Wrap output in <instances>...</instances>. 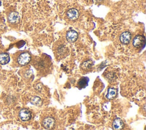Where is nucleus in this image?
<instances>
[{
    "mask_svg": "<svg viewBox=\"0 0 146 130\" xmlns=\"http://www.w3.org/2000/svg\"><path fill=\"white\" fill-rule=\"evenodd\" d=\"M88 82V79L87 78H83L79 80L78 83V85L80 88H84L87 86Z\"/></svg>",
    "mask_w": 146,
    "mask_h": 130,
    "instance_id": "obj_14",
    "label": "nucleus"
},
{
    "mask_svg": "<svg viewBox=\"0 0 146 130\" xmlns=\"http://www.w3.org/2000/svg\"><path fill=\"white\" fill-rule=\"evenodd\" d=\"M31 60V55L29 52H25L21 54L17 59L18 63L20 65H26Z\"/></svg>",
    "mask_w": 146,
    "mask_h": 130,
    "instance_id": "obj_2",
    "label": "nucleus"
},
{
    "mask_svg": "<svg viewBox=\"0 0 146 130\" xmlns=\"http://www.w3.org/2000/svg\"><path fill=\"white\" fill-rule=\"evenodd\" d=\"M117 95V90L113 88H109L108 89L106 98L108 99H113Z\"/></svg>",
    "mask_w": 146,
    "mask_h": 130,
    "instance_id": "obj_11",
    "label": "nucleus"
},
{
    "mask_svg": "<svg viewBox=\"0 0 146 130\" xmlns=\"http://www.w3.org/2000/svg\"><path fill=\"white\" fill-rule=\"evenodd\" d=\"M67 15L69 19L75 20L79 17V12L75 9H71L67 11Z\"/></svg>",
    "mask_w": 146,
    "mask_h": 130,
    "instance_id": "obj_8",
    "label": "nucleus"
},
{
    "mask_svg": "<svg viewBox=\"0 0 146 130\" xmlns=\"http://www.w3.org/2000/svg\"><path fill=\"white\" fill-rule=\"evenodd\" d=\"M131 39V34L129 31L123 32L120 36V40L121 43L127 44L129 43Z\"/></svg>",
    "mask_w": 146,
    "mask_h": 130,
    "instance_id": "obj_6",
    "label": "nucleus"
},
{
    "mask_svg": "<svg viewBox=\"0 0 146 130\" xmlns=\"http://www.w3.org/2000/svg\"><path fill=\"white\" fill-rule=\"evenodd\" d=\"M2 0H0V6L1 5V3H2V1H1Z\"/></svg>",
    "mask_w": 146,
    "mask_h": 130,
    "instance_id": "obj_15",
    "label": "nucleus"
},
{
    "mask_svg": "<svg viewBox=\"0 0 146 130\" xmlns=\"http://www.w3.org/2000/svg\"><path fill=\"white\" fill-rule=\"evenodd\" d=\"M10 61V56L7 53L3 52L0 54V64H6L8 63Z\"/></svg>",
    "mask_w": 146,
    "mask_h": 130,
    "instance_id": "obj_10",
    "label": "nucleus"
},
{
    "mask_svg": "<svg viewBox=\"0 0 146 130\" xmlns=\"http://www.w3.org/2000/svg\"><path fill=\"white\" fill-rule=\"evenodd\" d=\"M93 65V62L92 60H88L87 61H85L84 62H83L82 64V67L83 69L84 70H87L88 68H90Z\"/></svg>",
    "mask_w": 146,
    "mask_h": 130,
    "instance_id": "obj_13",
    "label": "nucleus"
},
{
    "mask_svg": "<svg viewBox=\"0 0 146 130\" xmlns=\"http://www.w3.org/2000/svg\"><path fill=\"white\" fill-rule=\"evenodd\" d=\"M112 127L114 130H121L124 127V124L120 119L116 118L113 121Z\"/></svg>",
    "mask_w": 146,
    "mask_h": 130,
    "instance_id": "obj_9",
    "label": "nucleus"
},
{
    "mask_svg": "<svg viewBox=\"0 0 146 130\" xmlns=\"http://www.w3.org/2000/svg\"><path fill=\"white\" fill-rule=\"evenodd\" d=\"M78 34L75 30H70L66 34V39L69 42H74L78 39Z\"/></svg>",
    "mask_w": 146,
    "mask_h": 130,
    "instance_id": "obj_7",
    "label": "nucleus"
},
{
    "mask_svg": "<svg viewBox=\"0 0 146 130\" xmlns=\"http://www.w3.org/2000/svg\"><path fill=\"white\" fill-rule=\"evenodd\" d=\"M55 125V119L51 117L48 116L44 118L42 121L43 127L47 129H52Z\"/></svg>",
    "mask_w": 146,
    "mask_h": 130,
    "instance_id": "obj_3",
    "label": "nucleus"
},
{
    "mask_svg": "<svg viewBox=\"0 0 146 130\" xmlns=\"http://www.w3.org/2000/svg\"><path fill=\"white\" fill-rule=\"evenodd\" d=\"M30 102L32 104H34L36 106H40L42 104V100L38 96H33V98H31Z\"/></svg>",
    "mask_w": 146,
    "mask_h": 130,
    "instance_id": "obj_12",
    "label": "nucleus"
},
{
    "mask_svg": "<svg viewBox=\"0 0 146 130\" xmlns=\"http://www.w3.org/2000/svg\"><path fill=\"white\" fill-rule=\"evenodd\" d=\"M133 45L137 48H142L145 46V36L141 35H137L133 39Z\"/></svg>",
    "mask_w": 146,
    "mask_h": 130,
    "instance_id": "obj_1",
    "label": "nucleus"
},
{
    "mask_svg": "<svg viewBox=\"0 0 146 130\" xmlns=\"http://www.w3.org/2000/svg\"><path fill=\"white\" fill-rule=\"evenodd\" d=\"M7 18H8L9 22L13 24H15V23H18L19 22V19H20L19 14L16 11L11 12L8 15Z\"/></svg>",
    "mask_w": 146,
    "mask_h": 130,
    "instance_id": "obj_5",
    "label": "nucleus"
},
{
    "mask_svg": "<svg viewBox=\"0 0 146 130\" xmlns=\"http://www.w3.org/2000/svg\"><path fill=\"white\" fill-rule=\"evenodd\" d=\"M19 116L21 120L26 121L29 120L31 117V113L27 109H22L19 112Z\"/></svg>",
    "mask_w": 146,
    "mask_h": 130,
    "instance_id": "obj_4",
    "label": "nucleus"
}]
</instances>
